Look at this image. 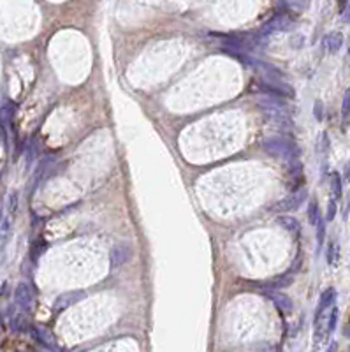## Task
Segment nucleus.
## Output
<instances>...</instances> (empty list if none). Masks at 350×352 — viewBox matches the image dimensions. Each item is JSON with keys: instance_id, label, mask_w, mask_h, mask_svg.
Here are the masks:
<instances>
[{"instance_id": "1", "label": "nucleus", "mask_w": 350, "mask_h": 352, "mask_svg": "<svg viewBox=\"0 0 350 352\" xmlns=\"http://www.w3.org/2000/svg\"><path fill=\"white\" fill-rule=\"evenodd\" d=\"M262 148L267 155H273V157H278L285 162H296L299 161V147L289 137H267L264 139Z\"/></svg>"}, {"instance_id": "2", "label": "nucleus", "mask_w": 350, "mask_h": 352, "mask_svg": "<svg viewBox=\"0 0 350 352\" xmlns=\"http://www.w3.org/2000/svg\"><path fill=\"white\" fill-rule=\"evenodd\" d=\"M336 303V291L333 287L326 289L320 294L319 305H317L315 312V342L319 343L322 338H326V324H327V315H329L331 307Z\"/></svg>"}, {"instance_id": "3", "label": "nucleus", "mask_w": 350, "mask_h": 352, "mask_svg": "<svg viewBox=\"0 0 350 352\" xmlns=\"http://www.w3.org/2000/svg\"><path fill=\"white\" fill-rule=\"evenodd\" d=\"M294 25H296L294 16L289 14L287 11H280L269 21L264 23V27L259 32V37H267V35L274 34V32H287L291 28H294Z\"/></svg>"}, {"instance_id": "4", "label": "nucleus", "mask_w": 350, "mask_h": 352, "mask_svg": "<svg viewBox=\"0 0 350 352\" xmlns=\"http://www.w3.org/2000/svg\"><path fill=\"white\" fill-rule=\"evenodd\" d=\"M305 199H306V188H298L294 194H291L289 197L276 202L273 206V209L274 212H292V209H298L305 202Z\"/></svg>"}, {"instance_id": "5", "label": "nucleus", "mask_w": 350, "mask_h": 352, "mask_svg": "<svg viewBox=\"0 0 350 352\" xmlns=\"http://www.w3.org/2000/svg\"><path fill=\"white\" fill-rule=\"evenodd\" d=\"M14 301L23 312H30L34 307V293L28 284H18L16 291H14Z\"/></svg>"}, {"instance_id": "6", "label": "nucleus", "mask_w": 350, "mask_h": 352, "mask_svg": "<svg viewBox=\"0 0 350 352\" xmlns=\"http://www.w3.org/2000/svg\"><path fill=\"white\" fill-rule=\"evenodd\" d=\"M266 296L273 301L274 307H276L282 314H291V312L294 310V303H292V300L285 293H278L276 289H269V291H266Z\"/></svg>"}, {"instance_id": "7", "label": "nucleus", "mask_w": 350, "mask_h": 352, "mask_svg": "<svg viewBox=\"0 0 350 352\" xmlns=\"http://www.w3.org/2000/svg\"><path fill=\"white\" fill-rule=\"evenodd\" d=\"M128 259H130V247H128V245L120 243L111 248V254H109L111 268H120V266H123Z\"/></svg>"}, {"instance_id": "8", "label": "nucleus", "mask_w": 350, "mask_h": 352, "mask_svg": "<svg viewBox=\"0 0 350 352\" xmlns=\"http://www.w3.org/2000/svg\"><path fill=\"white\" fill-rule=\"evenodd\" d=\"M87 296V293H83V291H74V293H65L62 294L60 298H56L55 301V312H62L65 310V308L73 307L74 303H78V301H81L83 298Z\"/></svg>"}, {"instance_id": "9", "label": "nucleus", "mask_w": 350, "mask_h": 352, "mask_svg": "<svg viewBox=\"0 0 350 352\" xmlns=\"http://www.w3.org/2000/svg\"><path fill=\"white\" fill-rule=\"evenodd\" d=\"M322 46L327 53H338L343 46V35L340 32H329L327 35H324Z\"/></svg>"}, {"instance_id": "10", "label": "nucleus", "mask_w": 350, "mask_h": 352, "mask_svg": "<svg viewBox=\"0 0 350 352\" xmlns=\"http://www.w3.org/2000/svg\"><path fill=\"white\" fill-rule=\"evenodd\" d=\"M278 226L284 227L287 233H291L292 236H299L301 234V224H299L298 219H294L292 215H280L276 219Z\"/></svg>"}, {"instance_id": "11", "label": "nucleus", "mask_w": 350, "mask_h": 352, "mask_svg": "<svg viewBox=\"0 0 350 352\" xmlns=\"http://www.w3.org/2000/svg\"><path fill=\"white\" fill-rule=\"evenodd\" d=\"M294 268H291V271L284 273V275H278L274 276V278H271L269 282H267V287L269 289H284V287L291 286L292 282H294Z\"/></svg>"}, {"instance_id": "12", "label": "nucleus", "mask_w": 350, "mask_h": 352, "mask_svg": "<svg viewBox=\"0 0 350 352\" xmlns=\"http://www.w3.org/2000/svg\"><path fill=\"white\" fill-rule=\"evenodd\" d=\"M326 259H327V264H329L331 268H338L340 259H341V248L336 241H329L327 250H326Z\"/></svg>"}, {"instance_id": "13", "label": "nucleus", "mask_w": 350, "mask_h": 352, "mask_svg": "<svg viewBox=\"0 0 350 352\" xmlns=\"http://www.w3.org/2000/svg\"><path fill=\"white\" fill-rule=\"evenodd\" d=\"M34 335H35V338H37L44 347H48V349H55L53 336H51V333H49L46 328H35L34 329Z\"/></svg>"}, {"instance_id": "14", "label": "nucleus", "mask_w": 350, "mask_h": 352, "mask_svg": "<svg viewBox=\"0 0 350 352\" xmlns=\"http://www.w3.org/2000/svg\"><path fill=\"white\" fill-rule=\"evenodd\" d=\"M338 315H340V312H338V307L336 303L331 307L329 310V315H327V324H326V336L333 335V331L336 329V324H338Z\"/></svg>"}, {"instance_id": "15", "label": "nucleus", "mask_w": 350, "mask_h": 352, "mask_svg": "<svg viewBox=\"0 0 350 352\" xmlns=\"http://www.w3.org/2000/svg\"><path fill=\"white\" fill-rule=\"evenodd\" d=\"M331 190H333V199L338 201V199L341 197V190H343L340 173H333V175H331Z\"/></svg>"}, {"instance_id": "16", "label": "nucleus", "mask_w": 350, "mask_h": 352, "mask_svg": "<svg viewBox=\"0 0 350 352\" xmlns=\"http://www.w3.org/2000/svg\"><path fill=\"white\" fill-rule=\"evenodd\" d=\"M308 219H310V222H312L313 226H317V224L320 222V208H319V202H317L315 199H313V201H310Z\"/></svg>"}, {"instance_id": "17", "label": "nucleus", "mask_w": 350, "mask_h": 352, "mask_svg": "<svg viewBox=\"0 0 350 352\" xmlns=\"http://www.w3.org/2000/svg\"><path fill=\"white\" fill-rule=\"evenodd\" d=\"M289 9L296 11V13H303V11L308 9V4L310 0H285Z\"/></svg>"}, {"instance_id": "18", "label": "nucleus", "mask_w": 350, "mask_h": 352, "mask_svg": "<svg viewBox=\"0 0 350 352\" xmlns=\"http://www.w3.org/2000/svg\"><path fill=\"white\" fill-rule=\"evenodd\" d=\"M336 206H338V201H334V199H331L329 206H327V213H326V219H324V222H333L334 215H336Z\"/></svg>"}, {"instance_id": "19", "label": "nucleus", "mask_w": 350, "mask_h": 352, "mask_svg": "<svg viewBox=\"0 0 350 352\" xmlns=\"http://www.w3.org/2000/svg\"><path fill=\"white\" fill-rule=\"evenodd\" d=\"M348 113H350V94L347 92L343 97V109H341V115H343V123H348Z\"/></svg>"}, {"instance_id": "20", "label": "nucleus", "mask_w": 350, "mask_h": 352, "mask_svg": "<svg viewBox=\"0 0 350 352\" xmlns=\"http://www.w3.org/2000/svg\"><path fill=\"white\" fill-rule=\"evenodd\" d=\"M317 231H319V236H317V240H319V247L322 248V245H324V236H326V222L324 220H320L319 224H317Z\"/></svg>"}, {"instance_id": "21", "label": "nucleus", "mask_w": 350, "mask_h": 352, "mask_svg": "<svg viewBox=\"0 0 350 352\" xmlns=\"http://www.w3.org/2000/svg\"><path fill=\"white\" fill-rule=\"evenodd\" d=\"M16 209H18V194L13 192V194L9 195V212L14 213Z\"/></svg>"}, {"instance_id": "22", "label": "nucleus", "mask_w": 350, "mask_h": 352, "mask_svg": "<svg viewBox=\"0 0 350 352\" xmlns=\"http://www.w3.org/2000/svg\"><path fill=\"white\" fill-rule=\"evenodd\" d=\"M336 343H331V345H329V349H327V352H336Z\"/></svg>"}, {"instance_id": "23", "label": "nucleus", "mask_w": 350, "mask_h": 352, "mask_svg": "<svg viewBox=\"0 0 350 352\" xmlns=\"http://www.w3.org/2000/svg\"><path fill=\"white\" fill-rule=\"evenodd\" d=\"M266 352H280V350H278L276 347H269V349H267Z\"/></svg>"}]
</instances>
